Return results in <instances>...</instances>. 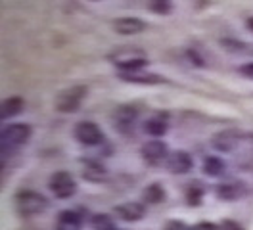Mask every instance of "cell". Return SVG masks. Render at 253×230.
Instances as JSON below:
<instances>
[{"mask_svg": "<svg viewBox=\"0 0 253 230\" xmlns=\"http://www.w3.org/2000/svg\"><path fill=\"white\" fill-rule=\"evenodd\" d=\"M14 205L16 211L23 217H31V215H41L42 211H46L48 199L33 190H21L14 196Z\"/></svg>", "mask_w": 253, "mask_h": 230, "instance_id": "obj_1", "label": "cell"}, {"mask_svg": "<svg viewBox=\"0 0 253 230\" xmlns=\"http://www.w3.org/2000/svg\"><path fill=\"white\" fill-rule=\"evenodd\" d=\"M86 87L84 85H75V87H69V89H63L56 100H54V107L60 111V113H75L81 107L83 100L86 98Z\"/></svg>", "mask_w": 253, "mask_h": 230, "instance_id": "obj_2", "label": "cell"}, {"mask_svg": "<svg viewBox=\"0 0 253 230\" xmlns=\"http://www.w3.org/2000/svg\"><path fill=\"white\" fill-rule=\"evenodd\" d=\"M31 138V127L25 123H16V125H8L2 131V150H14L23 146L27 140Z\"/></svg>", "mask_w": 253, "mask_h": 230, "instance_id": "obj_3", "label": "cell"}, {"mask_svg": "<svg viewBox=\"0 0 253 230\" xmlns=\"http://www.w3.org/2000/svg\"><path fill=\"white\" fill-rule=\"evenodd\" d=\"M48 186H50L52 194L60 199L71 198V196H75V192H77V183H75L73 175H69V173H65V171L54 173V175L50 177V181H48Z\"/></svg>", "mask_w": 253, "mask_h": 230, "instance_id": "obj_4", "label": "cell"}, {"mask_svg": "<svg viewBox=\"0 0 253 230\" xmlns=\"http://www.w3.org/2000/svg\"><path fill=\"white\" fill-rule=\"evenodd\" d=\"M136 117H138L136 107L128 106V104H123V106L115 107V111L111 113V123H113V127H115L119 133H128V131L134 127Z\"/></svg>", "mask_w": 253, "mask_h": 230, "instance_id": "obj_5", "label": "cell"}, {"mask_svg": "<svg viewBox=\"0 0 253 230\" xmlns=\"http://www.w3.org/2000/svg\"><path fill=\"white\" fill-rule=\"evenodd\" d=\"M75 138L84 146H98L104 140V133L96 123L83 121L75 127Z\"/></svg>", "mask_w": 253, "mask_h": 230, "instance_id": "obj_6", "label": "cell"}, {"mask_svg": "<svg viewBox=\"0 0 253 230\" xmlns=\"http://www.w3.org/2000/svg\"><path fill=\"white\" fill-rule=\"evenodd\" d=\"M140 153H142L144 161L150 163V165H158L163 159L167 161V157H169L167 144L161 142V140H150V142H146L142 146V150H140Z\"/></svg>", "mask_w": 253, "mask_h": 230, "instance_id": "obj_7", "label": "cell"}, {"mask_svg": "<svg viewBox=\"0 0 253 230\" xmlns=\"http://www.w3.org/2000/svg\"><path fill=\"white\" fill-rule=\"evenodd\" d=\"M165 163H167V169H169L173 175H186L190 169L194 167L192 155H190L188 152H184V150L171 152Z\"/></svg>", "mask_w": 253, "mask_h": 230, "instance_id": "obj_8", "label": "cell"}, {"mask_svg": "<svg viewBox=\"0 0 253 230\" xmlns=\"http://www.w3.org/2000/svg\"><path fill=\"white\" fill-rule=\"evenodd\" d=\"M113 213L117 215L121 221H125V223H136L146 215V207L138 201H126V203L117 205L113 209Z\"/></svg>", "mask_w": 253, "mask_h": 230, "instance_id": "obj_9", "label": "cell"}, {"mask_svg": "<svg viewBox=\"0 0 253 230\" xmlns=\"http://www.w3.org/2000/svg\"><path fill=\"white\" fill-rule=\"evenodd\" d=\"M217 198L224 199V201H234V199L242 198L246 194V186L244 183H236V181H228V183H221L215 190Z\"/></svg>", "mask_w": 253, "mask_h": 230, "instance_id": "obj_10", "label": "cell"}, {"mask_svg": "<svg viewBox=\"0 0 253 230\" xmlns=\"http://www.w3.org/2000/svg\"><path fill=\"white\" fill-rule=\"evenodd\" d=\"M238 140H240V135L236 131H222L211 138V144L217 152H232L236 148Z\"/></svg>", "mask_w": 253, "mask_h": 230, "instance_id": "obj_11", "label": "cell"}, {"mask_svg": "<svg viewBox=\"0 0 253 230\" xmlns=\"http://www.w3.org/2000/svg\"><path fill=\"white\" fill-rule=\"evenodd\" d=\"M113 29L119 35H138L146 29V23L138 17H119L113 21Z\"/></svg>", "mask_w": 253, "mask_h": 230, "instance_id": "obj_12", "label": "cell"}, {"mask_svg": "<svg viewBox=\"0 0 253 230\" xmlns=\"http://www.w3.org/2000/svg\"><path fill=\"white\" fill-rule=\"evenodd\" d=\"M83 177L86 181H92V183H100V181H106L108 179V171L104 165H100L98 161L92 159H86L83 163Z\"/></svg>", "mask_w": 253, "mask_h": 230, "instance_id": "obj_13", "label": "cell"}, {"mask_svg": "<svg viewBox=\"0 0 253 230\" xmlns=\"http://www.w3.org/2000/svg\"><path fill=\"white\" fill-rule=\"evenodd\" d=\"M121 79L126 83H132V85H159V83H165V79L158 73H140V71L121 73Z\"/></svg>", "mask_w": 253, "mask_h": 230, "instance_id": "obj_14", "label": "cell"}, {"mask_svg": "<svg viewBox=\"0 0 253 230\" xmlns=\"http://www.w3.org/2000/svg\"><path fill=\"white\" fill-rule=\"evenodd\" d=\"M81 215L71 211V209H65L58 215V221H56V230H81Z\"/></svg>", "mask_w": 253, "mask_h": 230, "instance_id": "obj_15", "label": "cell"}, {"mask_svg": "<svg viewBox=\"0 0 253 230\" xmlns=\"http://www.w3.org/2000/svg\"><path fill=\"white\" fill-rule=\"evenodd\" d=\"M23 106H25L23 98H19V96H12V98H8V100H4V102H2L0 117H2L4 121H6V119H10V117H16L17 113H21V111H23Z\"/></svg>", "mask_w": 253, "mask_h": 230, "instance_id": "obj_16", "label": "cell"}, {"mask_svg": "<svg viewBox=\"0 0 253 230\" xmlns=\"http://www.w3.org/2000/svg\"><path fill=\"white\" fill-rule=\"evenodd\" d=\"M142 196H144V199H146L148 203L156 205V203L165 201V198H167V192H165V188H163L159 183H152L150 186H146V188H144Z\"/></svg>", "mask_w": 253, "mask_h": 230, "instance_id": "obj_17", "label": "cell"}, {"mask_svg": "<svg viewBox=\"0 0 253 230\" xmlns=\"http://www.w3.org/2000/svg\"><path fill=\"white\" fill-rule=\"evenodd\" d=\"M144 131H146V135H150L154 138L163 137L167 133V121L161 119V117H152V119H148L144 123Z\"/></svg>", "mask_w": 253, "mask_h": 230, "instance_id": "obj_18", "label": "cell"}, {"mask_svg": "<svg viewBox=\"0 0 253 230\" xmlns=\"http://www.w3.org/2000/svg\"><path fill=\"white\" fill-rule=\"evenodd\" d=\"M224 169H226V163L222 161L221 157L211 155V157L204 159V173H206L207 177H221L222 173H224Z\"/></svg>", "mask_w": 253, "mask_h": 230, "instance_id": "obj_19", "label": "cell"}, {"mask_svg": "<svg viewBox=\"0 0 253 230\" xmlns=\"http://www.w3.org/2000/svg\"><path fill=\"white\" fill-rule=\"evenodd\" d=\"M204 194H206V186L200 181L190 183V186L186 188V199H188L190 205H200L204 199Z\"/></svg>", "mask_w": 253, "mask_h": 230, "instance_id": "obj_20", "label": "cell"}, {"mask_svg": "<svg viewBox=\"0 0 253 230\" xmlns=\"http://www.w3.org/2000/svg\"><path fill=\"white\" fill-rule=\"evenodd\" d=\"M90 225H92V229H94V230H117L113 217H111V215H108V213L94 215Z\"/></svg>", "mask_w": 253, "mask_h": 230, "instance_id": "obj_21", "label": "cell"}, {"mask_svg": "<svg viewBox=\"0 0 253 230\" xmlns=\"http://www.w3.org/2000/svg\"><path fill=\"white\" fill-rule=\"evenodd\" d=\"M221 45L228 50V52H236V54H253V46L246 45V43H240L234 39H222Z\"/></svg>", "mask_w": 253, "mask_h": 230, "instance_id": "obj_22", "label": "cell"}, {"mask_svg": "<svg viewBox=\"0 0 253 230\" xmlns=\"http://www.w3.org/2000/svg\"><path fill=\"white\" fill-rule=\"evenodd\" d=\"M150 8H152L154 12H158V14H167V12H171V4H169V2H152Z\"/></svg>", "mask_w": 253, "mask_h": 230, "instance_id": "obj_23", "label": "cell"}, {"mask_svg": "<svg viewBox=\"0 0 253 230\" xmlns=\"http://www.w3.org/2000/svg\"><path fill=\"white\" fill-rule=\"evenodd\" d=\"M163 230H190V229L182 223V221H169Z\"/></svg>", "mask_w": 253, "mask_h": 230, "instance_id": "obj_24", "label": "cell"}, {"mask_svg": "<svg viewBox=\"0 0 253 230\" xmlns=\"http://www.w3.org/2000/svg\"><path fill=\"white\" fill-rule=\"evenodd\" d=\"M240 73L246 79H253V61H248V63L240 65Z\"/></svg>", "mask_w": 253, "mask_h": 230, "instance_id": "obj_25", "label": "cell"}, {"mask_svg": "<svg viewBox=\"0 0 253 230\" xmlns=\"http://www.w3.org/2000/svg\"><path fill=\"white\" fill-rule=\"evenodd\" d=\"M221 230H244V229L238 225L236 221L226 219V221H222V223H221Z\"/></svg>", "mask_w": 253, "mask_h": 230, "instance_id": "obj_26", "label": "cell"}, {"mask_svg": "<svg viewBox=\"0 0 253 230\" xmlns=\"http://www.w3.org/2000/svg\"><path fill=\"white\" fill-rule=\"evenodd\" d=\"M190 230H217V227L213 223H198L196 227H192Z\"/></svg>", "mask_w": 253, "mask_h": 230, "instance_id": "obj_27", "label": "cell"}, {"mask_svg": "<svg viewBox=\"0 0 253 230\" xmlns=\"http://www.w3.org/2000/svg\"><path fill=\"white\" fill-rule=\"evenodd\" d=\"M248 27H250V29H253V17H250V19H248Z\"/></svg>", "mask_w": 253, "mask_h": 230, "instance_id": "obj_28", "label": "cell"}]
</instances>
